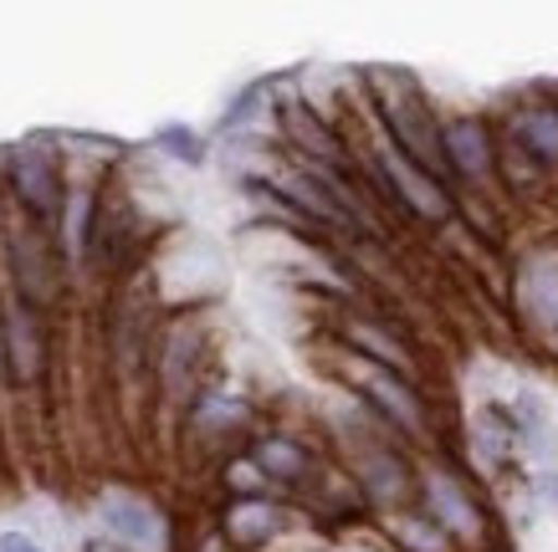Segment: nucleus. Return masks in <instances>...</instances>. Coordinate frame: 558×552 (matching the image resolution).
I'll use <instances>...</instances> for the list:
<instances>
[{"mask_svg": "<svg viewBox=\"0 0 558 552\" xmlns=\"http://www.w3.org/2000/svg\"><path fill=\"white\" fill-rule=\"evenodd\" d=\"M226 491H231V502H246V496H271V486H267V476L252 466V455L241 451V455H231L226 461Z\"/></svg>", "mask_w": 558, "mask_h": 552, "instance_id": "f3484780", "label": "nucleus"}, {"mask_svg": "<svg viewBox=\"0 0 558 552\" xmlns=\"http://www.w3.org/2000/svg\"><path fill=\"white\" fill-rule=\"evenodd\" d=\"M252 419L256 409L246 400H241L236 389H205L201 400L185 409V425H190V436L201 440V445H226V440H236L252 430Z\"/></svg>", "mask_w": 558, "mask_h": 552, "instance_id": "9d476101", "label": "nucleus"}, {"mask_svg": "<svg viewBox=\"0 0 558 552\" xmlns=\"http://www.w3.org/2000/svg\"><path fill=\"white\" fill-rule=\"evenodd\" d=\"M343 379L359 389V404L385 425L389 436L430 440V415H425V400L415 394L410 379H400V373H389V368H379V364H364L354 353H349V364H343Z\"/></svg>", "mask_w": 558, "mask_h": 552, "instance_id": "39448f33", "label": "nucleus"}, {"mask_svg": "<svg viewBox=\"0 0 558 552\" xmlns=\"http://www.w3.org/2000/svg\"><path fill=\"white\" fill-rule=\"evenodd\" d=\"M262 98H267V83L246 87V93H241V98L231 102V113L220 118V134H236V128H246V123L256 118V102H262Z\"/></svg>", "mask_w": 558, "mask_h": 552, "instance_id": "a211bd4d", "label": "nucleus"}, {"mask_svg": "<svg viewBox=\"0 0 558 552\" xmlns=\"http://www.w3.org/2000/svg\"><path fill=\"white\" fill-rule=\"evenodd\" d=\"M0 384H5V348H0Z\"/></svg>", "mask_w": 558, "mask_h": 552, "instance_id": "5701e85b", "label": "nucleus"}, {"mask_svg": "<svg viewBox=\"0 0 558 552\" xmlns=\"http://www.w3.org/2000/svg\"><path fill=\"white\" fill-rule=\"evenodd\" d=\"M83 552H134V548H123V542H113V537L93 532V537H83Z\"/></svg>", "mask_w": 558, "mask_h": 552, "instance_id": "aec40b11", "label": "nucleus"}, {"mask_svg": "<svg viewBox=\"0 0 558 552\" xmlns=\"http://www.w3.org/2000/svg\"><path fill=\"white\" fill-rule=\"evenodd\" d=\"M421 496H425V517L436 522L451 542H457V537H466V542H472V537H482V512H476L472 496H466V491H461L446 470H430V476H425Z\"/></svg>", "mask_w": 558, "mask_h": 552, "instance_id": "f8f14e48", "label": "nucleus"}, {"mask_svg": "<svg viewBox=\"0 0 558 552\" xmlns=\"http://www.w3.org/2000/svg\"><path fill=\"white\" fill-rule=\"evenodd\" d=\"M440 154H446V174H461L472 184H487L497 169V149L482 118H451L440 123Z\"/></svg>", "mask_w": 558, "mask_h": 552, "instance_id": "9b49d317", "label": "nucleus"}, {"mask_svg": "<svg viewBox=\"0 0 558 552\" xmlns=\"http://www.w3.org/2000/svg\"><path fill=\"white\" fill-rule=\"evenodd\" d=\"M512 138L538 169H558V102H527L512 113Z\"/></svg>", "mask_w": 558, "mask_h": 552, "instance_id": "ddd939ff", "label": "nucleus"}, {"mask_svg": "<svg viewBox=\"0 0 558 552\" xmlns=\"http://www.w3.org/2000/svg\"><path fill=\"white\" fill-rule=\"evenodd\" d=\"M102 522V537H113L123 548L134 552H159L165 548V512L144 496V491H129V486H108L98 491V502H93Z\"/></svg>", "mask_w": 558, "mask_h": 552, "instance_id": "6e6552de", "label": "nucleus"}, {"mask_svg": "<svg viewBox=\"0 0 558 552\" xmlns=\"http://www.w3.org/2000/svg\"><path fill=\"white\" fill-rule=\"evenodd\" d=\"M0 348H5V384L11 389H41L51 368V338L47 318L32 312L26 302H16L11 292L0 297Z\"/></svg>", "mask_w": 558, "mask_h": 552, "instance_id": "423d86ee", "label": "nucleus"}, {"mask_svg": "<svg viewBox=\"0 0 558 552\" xmlns=\"http://www.w3.org/2000/svg\"><path fill=\"white\" fill-rule=\"evenodd\" d=\"M523 307L527 318L558 343V261H533L523 271Z\"/></svg>", "mask_w": 558, "mask_h": 552, "instance_id": "2eb2a0df", "label": "nucleus"}, {"mask_svg": "<svg viewBox=\"0 0 558 552\" xmlns=\"http://www.w3.org/2000/svg\"><path fill=\"white\" fill-rule=\"evenodd\" d=\"M0 552H47V548H41L32 532H21V527H5V532H0Z\"/></svg>", "mask_w": 558, "mask_h": 552, "instance_id": "6ab92c4d", "label": "nucleus"}, {"mask_svg": "<svg viewBox=\"0 0 558 552\" xmlns=\"http://www.w3.org/2000/svg\"><path fill=\"white\" fill-rule=\"evenodd\" d=\"M333 552H395L389 542H343V548H333Z\"/></svg>", "mask_w": 558, "mask_h": 552, "instance_id": "412c9836", "label": "nucleus"}, {"mask_svg": "<svg viewBox=\"0 0 558 552\" xmlns=\"http://www.w3.org/2000/svg\"><path fill=\"white\" fill-rule=\"evenodd\" d=\"M0 252H5V271H11V297L47 318L62 302V282H68V252H62L57 231L11 210L5 231H0Z\"/></svg>", "mask_w": 558, "mask_h": 552, "instance_id": "f03ea898", "label": "nucleus"}, {"mask_svg": "<svg viewBox=\"0 0 558 552\" xmlns=\"http://www.w3.org/2000/svg\"><path fill=\"white\" fill-rule=\"evenodd\" d=\"M205 368H210V338H205L201 312H180L174 322H165L159 333V348H154V379H159V394L174 409H190L205 389Z\"/></svg>", "mask_w": 558, "mask_h": 552, "instance_id": "20e7f679", "label": "nucleus"}, {"mask_svg": "<svg viewBox=\"0 0 558 552\" xmlns=\"http://www.w3.org/2000/svg\"><path fill=\"white\" fill-rule=\"evenodd\" d=\"M543 491H548V502L558 506V476H554V481H548V486H543Z\"/></svg>", "mask_w": 558, "mask_h": 552, "instance_id": "4be33fe9", "label": "nucleus"}, {"mask_svg": "<svg viewBox=\"0 0 558 552\" xmlns=\"http://www.w3.org/2000/svg\"><path fill=\"white\" fill-rule=\"evenodd\" d=\"M5 184H11V210H21L26 220L57 231L62 241V216H68V164H62V149L57 138L32 134L11 144L5 154Z\"/></svg>", "mask_w": 558, "mask_h": 552, "instance_id": "7ed1b4c3", "label": "nucleus"}, {"mask_svg": "<svg viewBox=\"0 0 558 552\" xmlns=\"http://www.w3.org/2000/svg\"><path fill=\"white\" fill-rule=\"evenodd\" d=\"M303 512L288 506L282 496H246V502H226L216 537L231 552H271L288 532L303 527Z\"/></svg>", "mask_w": 558, "mask_h": 552, "instance_id": "0eeeda50", "label": "nucleus"}, {"mask_svg": "<svg viewBox=\"0 0 558 552\" xmlns=\"http://www.w3.org/2000/svg\"><path fill=\"white\" fill-rule=\"evenodd\" d=\"M246 455H252V466L267 476L271 496H277V491H307V486H318V476H323L313 445L288 436V430H262V436H252L246 440Z\"/></svg>", "mask_w": 558, "mask_h": 552, "instance_id": "1a4fd4ad", "label": "nucleus"}, {"mask_svg": "<svg viewBox=\"0 0 558 552\" xmlns=\"http://www.w3.org/2000/svg\"><path fill=\"white\" fill-rule=\"evenodd\" d=\"M374 102V118H379V138L395 144L410 164L430 174L436 184H446V154H440V118L425 98V87L410 77L405 68H369L364 77Z\"/></svg>", "mask_w": 558, "mask_h": 552, "instance_id": "f257e3e1", "label": "nucleus"}, {"mask_svg": "<svg viewBox=\"0 0 558 552\" xmlns=\"http://www.w3.org/2000/svg\"><path fill=\"white\" fill-rule=\"evenodd\" d=\"M523 436H527V425L518 419V409L482 404V409L472 415V440L487 461H512V455L523 451Z\"/></svg>", "mask_w": 558, "mask_h": 552, "instance_id": "4468645a", "label": "nucleus"}, {"mask_svg": "<svg viewBox=\"0 0 558 552\" xmlns=\"http://www.w3.org/2000/svg\"><path fill=\"white\" fill-rule=\"evenodd\" d=\"M154 149L165 154V159H174V164H185V169H201L205 159H210V144H205L195 128H185V123H165L159 134H154Z\"/></svg>", "mask_w": 558, "mask_h": 552, "instance_id": "dca6fc26", "label": "nucleus"}]
</instances>
